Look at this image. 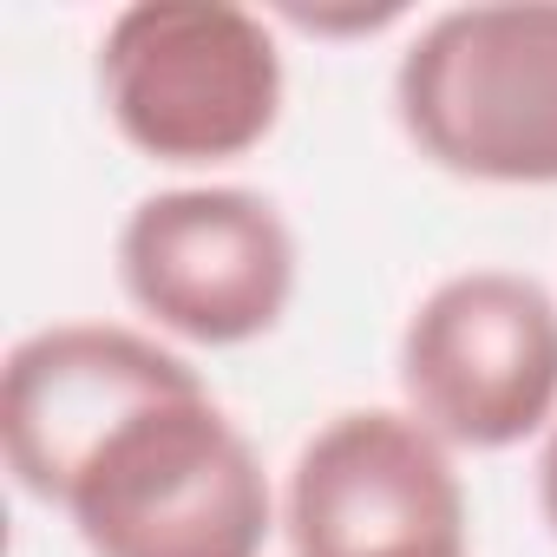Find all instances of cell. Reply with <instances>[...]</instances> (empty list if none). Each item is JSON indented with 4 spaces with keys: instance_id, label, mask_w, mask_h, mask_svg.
Masks as SVG:
<instances>
[{
    "instance_id": "cell-1",
    "label": "cell",
    "mask_w": 557,
    "mask_h": 557,
    "mask_svg": "<svg viewBox=\"0 0 557 557\" xmlns=\"http://www.w3.org/2000/svg\"><path fill=\"white\" fill-rule=\"evenodd\" d=\"M99 99L151 164H236L283 119V40L236 0H132L99 34Z\"/></svg>"
},
{
    "instance_id": "cell-2",
    "label": "cell",
    "mask_w": 557,
    "mask_h": 557,
    "mask_svg": "<svg viewBox=\"0 0 557 557\" xmlns=\"http://www.w3.org/2000/svg\"><path fill=\"white\" fill-rule=\"evenodd\" d=\"M60 511L92 557H262L283 524L256 446L210 387L125 420L86 459Z\"/></svg>"
},
{
    "instance_id": "cell-3",
    "label": "cell",
    "mask_w": 557,
    "mask_h": 557,
    "mask_svg": "<svg viewBox=\"0 0 557 557\" xmlns=\"http://www.w3.org/2000/svg\"><path fill=\"white\" fill-rule=\"evenodd\" d=\"M394 119L466 184H557V0L433 14L394 66Z\"/></svg>"
},
{
    "instance_id": "cell-4",
    "label": "cell",
    "mask_w": 557,
    "mask_h": 557,
    "mask_svg": "<svg viewBox=\"0 0 557 557\" xmlns=\"http://www.w3.org/2000/svg\"><path fill=\"white\" fill-rule=\"evenodd\" d=\"M407 413L453 453H505L557 420V296L518 269H459L400 329Z\"/></svg>"
},
{
    "instance_id": "cell-5",
    "label": "cell",
    "mask_w": 557,
    "mask_h": 557,
    "mask_svg": "<svg viewBox=\"0 0 557 557\" xmlns=\"http://www.w3.org/2000/svg\"><path fill=\"white\" fill-rule=\"evenodd\" d=\"M296 269L289 216L243 184L151 190L119 230V283L132 309L190 348L262 342L296 302Z\"/></svg>"
},
{
    "instance_id": "cell-6",
    "label": "cell",
    "mask_w": 557,
    "mask_h": 557,
    "mask_svg": "<svg viewBox=\"0 0 557 557\" xmlns=\"http://www.w3.org/2000/svg\"><path fill=\"white\" fill-rule=\"evenodd\" d=\"M289 557H472V505L453 446L407 407L322 420L283 485Z\"/></svg>"
},
{
    "instance_id": "cell-7",
    "label": "cell",
    "mask_w": 557,
    "mask_h": 557,
    "mask_svg": "<svg viewBox=\"0 0 557 557\" xmlns=\"http://www.w3.org/2000/svg\"><path fill=\"white\" fill-rule=\"evenodd\" d=\"M203 387L158 335L119 322H53L0 368V453L27 498L60 505L86 459L145 407Z\"/></svg>"
},
{
    "instance_id": "cell-8",
    "label": "cell",
    "mask_w": 557,
    "mask_h": 557,
    "mask_svg": "<svg viewBox=\"0 0 557 557\" xmlns=\"http://www.w3.org/2000/svg\"><path fill=\"white\" fill-rule=\"evenodd\" d=\"M407 8H348V14H309V8H283V21L289 27H302V34H381V27H394Z\"/></svg>"
},
{
    "instance_id": "cell-9",
    "label": "cell",
    "mask_w": 557,
    "mask_h": 557,
    "mask_svg": "<svg viewBox=\"0 0 557 557\" xmlns=\"http://www.w3.org/2000/svg\"><path fill=\"white\" fill-rule=\"evenodd\" d=\"M537 505H544V524L557 537V420L544 433V453H537Z\"/></svg>"
}]
</instances>
